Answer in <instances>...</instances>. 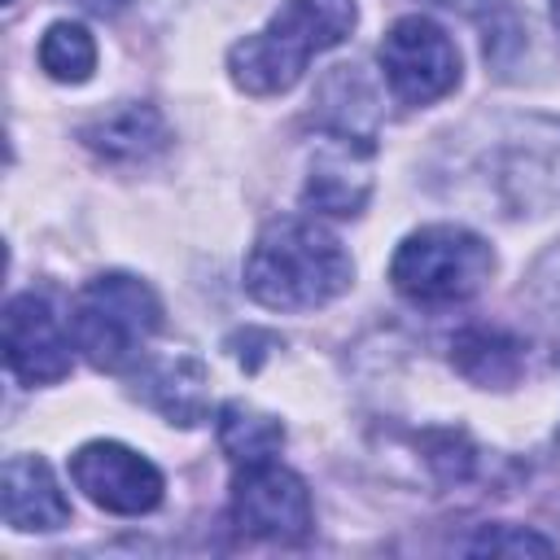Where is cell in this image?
<instances>
[{
    "instance_id": "16",
    "label": "cell",
    "mask_w": 560,
    "mask_h": 560,
    "mask_svg": "<svg viewBox=\"0 0 560 560\" xmlns=\"http://www.w3.org/2000/svg\"><path fill=\"white\" fill-rule=\"evenodd\" d=\"M468 551H512V556L534 551V556H551V551H556V542H551V538H542V534H534V529H516V525H486V529L468 542Z\"/></svg>"
},
{
    "instance_id": "19",
    "label": "cell",
    "mask_w": 560,
    "mask_h": 560,
    "mask_svg": "<svg viewBox=\"0 0 560 560\" xmlns=\"http://www.w3.org/2000/svg\"><path fill=\"white\" fill-rule=\"evenodd\" d=\"M9 4H13V0H9Z\"/></svg>"
},
{
    "instance_id": "18",
    "label": "cell",
    "mask_w": 560,
    "mask_h": 560,
    "mask_svg": "<svg viewBox=\"0 0 560 560\" xmlns=\"http://www.w3.org/2000/svg\"><path fill=\"white\" fill-rule=\"evenodd\" d=\"M551 22H556V31H560V0H551Z\"/></svg>"
},
{
    "instance_id": "11",
    "label": "cell",
    "mask_w": 560,
    "mask_h": 560,
    "mask_svg": "<svg viewBox=\"0 0 560 560\" xmlns=\"http://www.w3.org/2000/svg\"><path fill=\"white\" fill-rule=\"evenodd\" d=\"M83 140L109 162H144L166 149V122L153 105H122L83 127Z\"/></svg>"
},
{
    "instance_id": "12",
    "label": "cell",
    "mask_w": 560,
    "mask_h": 560,
    "mask_svg": "<svg viewBox=\"0 0 560 560\" xmlns=\"http://www.w3.org/2000/svg\"><path fill=\"white\" fill-rule=\"evenodd\" d=\"M140 394L171 420L179 424H197L206 416V368L188 354H171L144 368L140 376Z\"/></svg>"
},
{
    "instance_id": "3",
    "label": "cell",
    "mask_w": 560,
    "mask_h": 560,
    "mask_svg": "<svg viewBox=\"0 0 560 560\" xmlns=\"http://www.w3.org/2000/svg\"><path fill=\"white\" fill-rule=\"evenodd\" d=\"M158 328H162L158 293L127 271H105L88 280L70 306L74 350H83V359L101 372H118L136 354H144Z\"/></svg>"
},
{
    "instance_id": "5",
    "label": "cell",
    "mask_w": 560,
    "mask_h": 560,
    "mask_svg": "<svg viewBox=\"0 0 560 560\" xmlns=\"http://www.w3.org/2000/svg\"><path fill=\"white\" fill-rule=\"evenodd\" d=\"M381 70L402 105H429L459 83V52L433 18H398L381 39Z\"/></svg>"
},
{
    "instance_id": "7",
    "label": "cell",
    "mask_w": 560,
    "mask_h": 560,
    "mask_svg": "<svg viewBox=\"0 0 560 560\" xmlns=\"http://www.w3.org/2000/svg\"><path fill=\"white\" fill-rule=\"evenodd\" d=\"M74 486L105 512L140 516L162 503V472L122 442H88L70 455Z\"/></svg>"
},
{
    "instance_id": "8",
    "label": "cell",
    "mask_w": 560,
    "mask_h": 560,
    "mask_svg": "<svg viewBox=\"0 0 560 560\" xmlns=\"http://www.w3.org/2000/svg\"><path fill=\"white\" fill-rule=\"evenodd\" d=\"M70 332L39 293H18L4 306V363L26 385H52L70 372Z\"/></svg>"
},
{
    "instance_id": "6",
    "label": "cell",
    "mask_w": 560,
    "mask_h": 560,
    "mask_svg": "<svg viewBox=\"0 0 560 560\" xmlns=\"http://www.w3.org/2000/svg\"><path fill=\"white\" fill-rule=\"evenodd\" d=\"M232 516L245 534L271 542H302L315 525L306 481L276 459L241 464L232 481Z\"/></svg>"
},
{
    "instance_id": "17",
    "label": "cell",
    "mask_w": 560,
    "mask_h": 560,
    "mask_svg": "<svg viewBox=\"0 0 560 560\" xmlns=\"http://www.w3.org/2000/svg\"><path fill=\"white\" fill-rule=\"evenodd\" d=\"M70 4H79V9H88V13H96V18H114V13L127 9V0H70Z\"/></svg>"
},
{
    "instance_id": "4",
    "label": "cell",
    "mask_w": 560,
    "mask_h": 560,
    "mask_svg": "<svg viewBox=\"0 0 560 560\" xmlns=\"http://www.w3.org/2000/svg\"><path fill=\"white\" fill-rule=\"evenodd\" d=\"M490 271H494L490 245L455 223H433L411 232L389 262L394 289L420 306L464 302L490 280Z\"/></svg>"
},
{
    "instance_id": "15",
    "label": "cell",
    "mask_w": 560,
    "mask_h": 560,
    "mask_svg": "<svg viewBox=\"0 0 560 560\" xmlns=\"http://www.w3.org/2000/svg\"><path fill=\"white\" fill-rule=\"evenodd\" d=\"M39 66L57 83H83L96 70V44L79 22H52L39 39Z\"/></svg>"
},
{
    "instance_id": "13",
    "label": "cell",
    "mask_w": 560,
    "mask_h": 560,
    "mask_svg": "<svg viewBox=\"0 0 560 560\" xmlns=\"http://www.w3.org/2000/svg\"><path fill=\"white\" fill-rule=\"evenodd\" d=\"M451 363L472 385H508L521 372V346L499 328H468L451 346Z\"/></svg>"
},
{
    "instance_id": "1",
    "label": "cell",
    "mask_w": 560,
    "mask_h": 560,
    "mask_svg": "<svg viewBox=\"0 0 560 560\" xmlns=\"http://www.w3.org/2000/svg\"><path fill=\"white\" fill-rule=\"evenodd\" d=\"M350 254L341 241L315 219H271L249 258H245V289L254 302L271 311H315L350 289Z\"/></svg>"
},
{
    "instance_id": "2",
    "label": "cell",
    "mask_w": 560,
    "mask_h": 560,
    "mask_svg": "<svg viewBox=\"0 0 560 560\" xmlns=\"http://www.w3.org/2000/svg\"><path fill=\"white\" fill-rule=\"evenodd\" d=\"M354 26V0H284L267 31L245 35L228 52V70L236 88L249 96L289 92L306 61L337 48Z\"/></svg>"
},
{
    "instance_id": "10",
    "label": "cell",
    "mask_w": 560,
    "mask_h": 560,
    "mask_svg": "<svg viewBox=\"0 0 560 560\" xmlns=\"http://www.w3.org/2000/svg\"><path fill=\"white\" fill-rule=\"evenodd\" d=\"M0 503L13 529H61L70 521V499L61 494L52 468L39 455H9L0 472Z\"/></svg>"
},
{
    "instance_id": "14",
    "label": "cell",
    "mask_w": 560,
    "mask_h": 560,
    "mask_svg": "<svg viewBox=\"0 0 560 560\" xmlns=\"http://www.w3.org/2000/svg\"><path fill=\"white\" fill-rule=\"evenodd\" d=\"M284 442V429L280 420L245 407V402H228L219 411V446L228 451L232 464H262V459H276Z\"/></svg>"
},
{
    "instance_id": "9",
    "label": "cell",
    "mask_w": 560,
    "mask_h": 560,
    "mask_svg": "<svg viewBox=\"0 0 560 560\" xmlns=\"http://www.w3.org/2000/svg\"><path fill=\"white\" fill-rule=\"evenodd\" d=\"M372 192V149L354 136H324L306 171V206L324 214H359Z\"/></svg>"
}]
</instances>
